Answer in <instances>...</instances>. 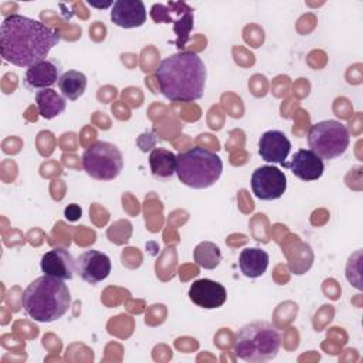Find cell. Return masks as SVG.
Instances as JSON below:
<instances>
[{
	"instance_id": "1",
	"label": "cell",
	"mask_w": 363,
	"mask_h": 363,
	"mask_svg": "<svg viewBox=\"0 0 363 363\" xmlns=\"http://www.w3.org/2000/svg\"><path fill=\"white\" fill-rule=\"evenodd\" d=\"M60 38V33L43 21L11 14L0 26V52L4 61L30 68L47 60Z\"/></svg>"
},
{
	"instance_id": "2",
	"label": "cell",
	"mask_w": 363,
	"mask_h": 363,
	"mask_svg": "<svg viewBox=\"0 0 363 363\" xmlns=\"http://www.w3.org/2000/svg\"><path fill=\"white\" fill-rule=\"evenodd\" d=\"M155 77L162 95L172 102H193L203 96L207 69L190 51L176 52L159 62Z\"/></svg>"
},
{
	"instance_id": "3",
	"label": "cell",
	"mask_w": 363,
	"mask_h": 363,
	"mask_svg": "<svg viewBox=\"0 0 363 363\" xmlns=\"http://www.w3.org/2000/svg\"><path fill=\"white\" fill-rule=\"evenodd\" d=\"M21 305L26 313L37 322H55L62 318L71 305V294L64 279L43 275L24 289Z\"/></svg>"
},
{
	"instance_id": "4",
	"label": "cell",
	"mask_w": 363,
	"mask_h": 363,
	"mask_svg": "<svg viewBox=\"0 0 363 363\" xmlns=\"http://www.w3.org/2000/svg\"><path fill=\"white\" fill-rule=\"evenodd\" d=\"M281 347V333L265 320L244 325L235 332L234 353L248 363H264L275 359Z\"/></svg>"
},
{
	"instance_id": "5",
	"label": "cell",
	"mask_w": 363,
	"mask_h": 363,
	"mask_svg": "<svg viewBox=\"0 0 363 363\" xmlns=\"http://www.w3.org/2000/svg\"><path fill=\"white\" fill-rule=\"evenodd\" d=\"M221 172V157L204 147H191L176 156V174L187 187L207 189L220 179Z\"/></svg>"
},
{
	"instance_id": "6",
	"label": "cell",
	"mask_w": 363,
	"mask_h": 363,
	"mask_svg": "<svg viewBox=\"0 0 363 363\" xmlns=\"http://www.w3.org/2000/svg\"><path fill=\"white\" fill-rule=\"evenodd\" d=\"M350 143V135L339 121L328 119L313 123L308 130V145L320 159H335L346 152Z\"/></svg>"
},
{
	"instance_id": "7",
	"label": "cell",
	"mask_w": 363,
	"mask_h": 363,
	"mask_svg": "<svg viewBox=\"0 0 363 363\" xmlns=\"http://www.w3.org/2000/svg\"><path fill=\"white\" fill-rule=\"evenodd\" d=\"M82 167L95 180H113L123 169L121 150L109 142L98 140L82 155Z\"/></svg>"
},
{
	"instance_id": "8",
	"label": "cell",
	"mask_w": 363,
	"mask_h": 363,
	"mask_svg": "<svg viewBox=\"0 0 363 363\" xmlns=\"http://www.w3.org/2000/svg\"><path fill=\"white\" fill-rule=\"evenodd\" d=\"M251 189L259 200H277L286 190V176L275 166L257 167L251 174Z\"/></svg>"
},
{
	"instance_id": "9",
	"label": "cell",
	"mask_w": 363,
	"mask_h": 363,
	"mask_svg": "<svg viewBox=\"0 0 363 363\" xmlns=\"http://www.w3.org/2000/svg\"><path fill=\"white\" fill-rule=\"evenodd\" d=\"M176 6V13L177 17L172 18L169 17L162 7V3H156L152 6L150 10V17L153 18L155 23H173V31L176 34V45L179 50L184 48L189 38H190V31L194 26V16H193V9L183 3V1H174Z\"/></svg>"
},
{
	"instance_id": "10",
	"label": "cell",
	"mask_w": 363,
	"mask_h": 363,
	"mask_svg": "<svg viewBox=\"0 0 363 363\" xmlns=\"http://www.w3.org/2000/svg\"><path fill=\"white\" fill-rule=\"evenodd\" d=\"M75 269L85 282L95 285L109 275L111 259L101 251L88 250L84 251L75 261Z\"/></svg>"
},
{
	"instance_id": "11",
	"label": "cell",
	"mask_w": 363,
	"mask_h": 363,
	"mask_svg": "<svg viewBox=\"0 0 363 363\" xmlns=\"http://www.w3.org/2000/svg\"><path fill=\"white\" fill-rule=\"evenodd\" d=\"M189 298L194 305L200 308L216 309L223 306L227 301V291L220 282L201 278L190 285Z\"/></svg>"
},
{
	"instance_id": "12",
	"label": "cell",
	"mask_w": 363,
	"mask_h": 363,
	"mask_svg": "<svg viewBox=\"0 0 363 363\" xmlns=\"http://www.w3.org/2000/svg\"><path fill=\"white\" fill-rule=\"evenodd\" d=\"M284 167L289 169L294 176L303 182L318 180L323 174V160L311 149H299L294 153L291 162H284Z\"/></svg>"
},
{
	"instance_id": "13",
	"label": "cell",
	"mask_w": 363,
	"mask_h": 363,
	"mask_svg": "<svg viewBox=\"0 0 363 363\" xmlns=\"http://www.w3.org/2000/svg\"><path fill=\"white\" fill-rule=\"evenodd\" d=\"M291 150V142L281 130H267L258 140V153L268 163L282 164Z\"/></svg>"
},
{
	"instance_id": "14",
	"label": "cell",
	"mask_w": 363,
	"mask_h": 363,
	"mask_svg": "<svg viewBox=\"0 0 363 363\" xmlns=\"http://www.w3.org/2000/svg\"><path fill=\"white\" fill-rule=\"evenodd\" d=\"M41 271L45 275L60 279H72L75 269V259L65 248H52L41 257Z\"/></svg>"
},
{
	"instance_id": "15",
	"label": "cell",
	"mask_w": 363,
	"mask_h": 363,
	"mask_svg": "<svg viewBox=\"0 0 363 363\" xmlns=\"http://www.w3.org/2000/svg\"><path fill=\"white\" fill-rule=\"evenodd\" d=\"M146 9L142 0H116L112 4L111 20L122 28H135L146 21Z\"/></svg>"
},
{
	"instance_id": "16",
	"label": "cell",
	"mask_w": 363,
	"mask_h": 363,
	"mask_svg": "<svg viewBox=\"0 0 363 363\" xmlns=\"http://www.w3.org/2000/svg\"><path fill=\"white\" fill-rule=\"evenodd\" d=\"M60 68L52 60H44L30 68L24 75V86L28 89H45L58 82Z\"/></svg>"
},
{
	"instance_id": "17",
	"label": "cell",
	"mask_w": 363,
	"mask_h": 363,
	"mask_svg": "<svg viewBox=\"0 0 363 363\" xmlns=\"http://www.w3.org/2000/svg\"><path fill=\"white\" fill-rule=\"evenodd\" d=\"M268 262H269L268 252L257 247L244 248L240 252V258H238L240 269L247 278L261 277L267 271Z\"/></svg>"
},
{
	"instance_id": "18",
	"label": "cell",
	"mask_w": 363,
	"mask_h": 363,
	"mask_svg": "<svg viewBox=\"0 0 363 363\" xmlns=\"http://www.w3.org/2000/svg\"><path fill=\"white\" fill-rule=\"evenodd\" d=\"M35 104L38 113L45 119H52L64 112L67 102L62 95L51 88L40 89L35 92Z\"/></svg>"
},
{
	"instance_id": "19",
	"label": "cell",
	"mask_w": 363,
	"mask_h": 363,
	"mask_svg": "<svg viewBox=\"0 0 363 363\" xmlns=\"http://www.w3.org/2000/svg\"><path fill=\"white\" fill-rule=\"evenodd\" d=\"M152 174L157 179H169L176 173V155L167 149L156 147L149 155Z\"/></svg>"
},
{
	"instance_id": "20",
	"label": "cell",
	"mask_w": 363,
	"mask_h": 363,
	"mask_svg": "<svg viewBox=\"0 0 363 363\" xmlns=\"http://www.w3.org/2000/svg\"><path fill=\"white\" fill-rule=\"evenodd\" d=\"M86 82V77L82 72L69 69L60 77L58 88L65 99L75 101L85 92Z\"/></svg>"
},
{
	"instance_id": "21",
	"label": "cell",
	"mask_w": 363,
	"mask_h": 363,
	"mask_svg": "<svg viewBox=\"0 0 363 363\" xmlns=\"http://www.w3.org/2000/svg\"><path fill=\"white\" fill-rule=\"evenodd\" d=\"M194 262L204 269H214L221 261V251L218 245L211 241H203L196 245L193 251Z\"/></svg>"
},
{
	"instance_id": "22",
	"label": "cell",
	"mask_w": 363,
	"mask_h": 363,
	"mask_svg": "<svg viewBox=\"0 0 363 363\" xmlns=\"http://www.w3.org/2000/svg\"><path fill=\"white\" fill-rule=\"evenodd\" d=\"M81 214H82V210H81V207H79L78 204H69V206H67L65 210H64V216H65V218H67L68 221H77V220H79Z\"/></svg>"
}]
</instances>
